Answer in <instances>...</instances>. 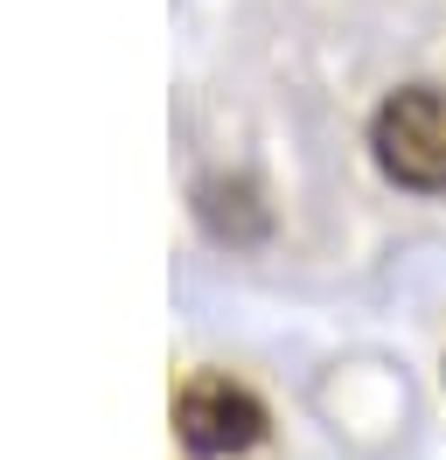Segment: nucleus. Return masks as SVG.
I'll list each match as a JSON object with an SVG mask.
<instances>
[{"label": "nucleus", "mask_w": 446, "mask_h": 460, "mask_svg": "<svg viewBox=\"0 0 446 460\" xmlns=\"http://www.w3.org/2000/svg\"><path fill=\"white\" fill-rule=\"evenodd\" d=\"M370 154L384 181L412 196H446V91L440 84H405L390 91L370 119Z\"/></svg>", "instance_id": "f257e3e1"}, {"label": "nucleus", "mask_w": 446, "mask_h": 460, "mask_svg": "<svg viewBox=\"0 0 446 460\" xmlns=\"http://www.w3.org/2000/svg\"><path fill=\"white\" fill-rule=\"evenodd\" d=\"M174 432H182V447L202 454V460H237L265 439V404L251 398L245 384L217 376V370L189 376L182 398H174Z\"/></svg>", "instance_id": "f03ea898"}]
</instances>
